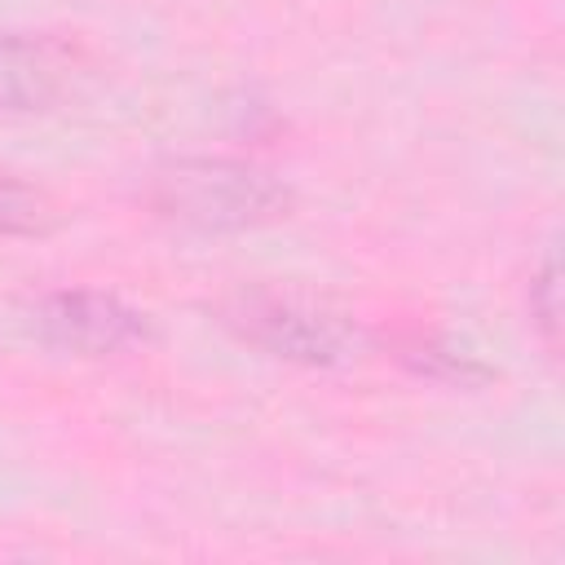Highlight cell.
Instances as JSON below:
<instances>
[{
	"mask_svg": "<svg viewBox=\"0 0 565 565\" xmlns=\"http://www.w3.org/2000/svg\"><path fill=\"white\" fill-rule=\"evenodd\" d=\"M93 71V57L75 40L0 31V110H53L79 97Z\"/></svg>",
	"mask_w": 565,
	"mask_h": 565,
	"instance_id": "obj_3",
	"label": "cell"
},
{
	"mask_svg": "<svg viewBox=\"0 0 565 565\" xmlns=\"http://www.w3.org/2000/svg\"><path fill=\"white\" fill-rule=\"evenodd\" d=\"M216 313L247 344L300 366H344L362 349V331L344 313L327 305H309L300 296L252 287V291L225 296Z\"/></svg>",
	"mask_w": 565,
	"mask_h": 565,
	"instance_id": "obj_2",
	"label": "cell"
},
{
	"mask_svg": "<svg viewBox=\"0 0 565 565\" xmlns=\"http://www.w3.org/2000/svg\"><path fill=\"white\" fill-rule=\"evenodd\" d=\"M146 203L185 230L203 234H234V230H260L291 212V190L243 159L221 154H194V159H168L146 181Z\"/></svg>",
	"mask_w": 565,
	"mask_h": 565,
	"instance_id": "obj_1",
	"label": "cell"
},
{
	"mask_svg": "<svg viewBox=\"0 0 565 565\" xmlns=\"http://www.w3.org/2000/svg\"><path fill=\"white\" fill-rule=\"evenodd\" d=\"M31 318L49 344H57L66 353H84V358L124 353L146 340V318L132 305H124L119 296H106V291H84V287L49 291Z\"/></svg>",
	"mask_w": 565,
	"mask_h": 565,
	"instance_id": "obj_4",
	"label": "cell"
},
{
	"mask_svg": "<svg viewBox=\"0 0 565 565\" xmlns=\"http://www.w3.org/2000/svg\"><path fill=\"white\" fill-rule=\"evenodd\" d=\"M530 313H534L543 340L556 349V340H561V260H556V252H547L539 274L530 278Z\"/></svg>",
	"mask_w": 565,
	"mask_h": 565,
	"instance_id": "obj_6",
	"label": "cell"
},
{
	"mask_svg": "<svg viewBox=\"0 0 565 565\" xmlns=\"http://www.w3.org/2000/svg\"><path fill=\"white\" fill-rule=\"evenodd\" d=\"M53 225H57L53 199L44 190L0 172V234L4 238H31V234H49Z\"/></svg>",
	"mask_w": 565,
	"mask_h": 565,
	"instance_id": "obj_5",
	"label": "cell"
}]
</instances>
